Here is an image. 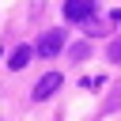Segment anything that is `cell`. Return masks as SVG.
<instances>
[{
  "mask_svg": "<svg viewBox=\"0 0 121 121\" xmlns=\"http://www.w3.org/2000/svg\"><path fill=\"white\" fill-rule=\"evenodd\" d=\"M60 49H64V30H45L34 45V53H42V57H57Z\"/></svg>",
  "mask_w": 121,
  "mask_h": 121,
  "instance_id": "1",
  "label": "cell"
},
{
  "mask_svg": "<svg viewBox=\"0 0 121 121\" xmlns=\"http://www.w3.org/2000/svg\"><path fill=\"white\" fill-rule=\"evenodd\" d=\"M91 11H95V0H64V19H68V23L91 19Z\"/></svg>",
  "mask_w": 121,
  "mask_h": 121,
  "instance_id": "2",
  "label": "cell"
},
{
  "mask_svg": "<svg viewBox=\"0 0 121 121\" xmlns=\"http://www.w3.org/2000/svg\"><path fill=\"white\" fill-rule=\"evenodd\" d=\"M53 91H60V72H45V76L34 83V102H45Z\"/></svg>",
  "mask_w": 121,
  "mask_h": 121,
  "instance_id": "3",
  "label": "cell"
},
{
  "mask_svg": "<svg viewBox=\"0 0 121 121\" xmlns=\"http://www.w3.org/2000/svg\"><path fill=\"white\" fill-rule=\"evenodd\" d=\"M30 53H34V49H30V45H19V49H15V53H11V60H8V64H11V68H15V72H19V68H26V64H30Z\"/></svg>",
  "mask_w": 121,
  "mask_h": 121,
  "instance_id": "4",
  "label": "cell"
},
{
  "mask_svg": "<svg viewBox=\"0 0 121 121\" xmlns=\"http://www.w3.org/2000/svg\"><path fill=\"white\" fill-rule=\"evenodd\" d=\"M110 60H121V38H117V42H110Z\"/></svg>",
  "mask_w": 121,
  "mask_h": 121,
  "instance_id": "5",
  "label": "cell"
}]
</instances>
